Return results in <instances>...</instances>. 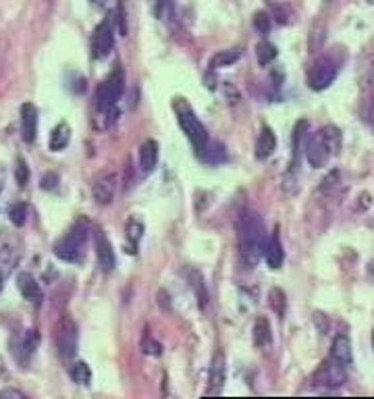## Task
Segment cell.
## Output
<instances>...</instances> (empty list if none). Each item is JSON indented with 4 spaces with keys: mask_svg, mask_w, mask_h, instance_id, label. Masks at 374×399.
<instances>
[{
    "mask_svg": "<svg viewBox=\"0 0 374 399\" xmlns=\"http://www.w3.org/2000/svg\"><path fill=\"white\" fill-rule=\"evenodd\" d=\"M237 233H239L241 260L252 269L264 256V248L269 239L262 217L256 212H244L237 221Z\"/></svg>",
    "mask_w": 374,
    "mask_h": 399,
    "instance_id": "obj_1",
    "label": "cell"
},
{
    "mask_svg": "<svg viewBox=\"0 0 374 399\" xmlns=\"http://www.w3.org/2000/svg\"><path fill=\"white\" fill-rule=\"evenodd\" d=\"M341 150V133L335 127H323L310 137L306 135L304 154L312 169H325L331 158Z\"/></svg>",
    "mask_w": 374,
    "mask_h": 399,
    "instance_id": "obj_2",
    "label": "cell"
},
{
    "mask_svg": "<svg viewBox=\"0 0 374 399\" xmlns=\"http://www.w3.org/2000/svg\"><path fill=\"white\" fill-rule=\"evenodd\" d=\"M173 110L177 114V121L183 129V133L187 135V139L192 142L194 150L198 156H202L206 152V146L210 144L208 142V131L206 127L202 125V121L196 117L194 108L189 106V102L185 98H175L173 100Z\"/></svg>",
    "mask_w": 374,
    "mask_h": 399,
    "instance_id": "obj_3",
    "label": "cell"
},
{
    "mask_svg": "<svg viewBox=\"0 0 374 399\" xmlns=\"http://www.w3.org/2000/svg\"><path fill=\"white\" fill-rule=\"evenodd\" d=\"M85 241H87V227L75 225L67 235H62L54 244V254L65 262H81Z\"/></svg>",
    "mask_w": 374,
    "mask_h": 399,
    "instance_id": "obj_4",
    "label": "cell"
},
{
    "mask_svg": "<svg viewBox=\"0 0 374 399\" xmlns=\"http://www.w3.org/2000/svg\"><path fill=\"white\" fill-rule=\"evenodd\" d=\"M125 92V73L121 67H117L100 85H98V92H96V98H98V106L102 110H110L114 108V104L121 100Z\"/></svg>",
    "mask_w": 374,
    "mask_h": 399,
    "instance_id": "obj_5",
    "label": "cell"
},
{
    "mask_svg": "<svg viewBox=\"0 0 374 399\" xmlns=\"http://www.w3.org/2000/svg\"><path fill=\"white\" fill-rule=\"evenodd\" d=\"M337 71H339L337 62L333 58H329V56H323V58L314 60L312 67L308 69V75H306L308 77V85L314 92H321V90L329 87L335 81Z\"/></svg>",
    "mask_w": 374,
    "mask_h": 399,
    "instance_id": "obj_6",
    "label": "cell"
},
{
    "mask_svg": "<svg viewBox=\"0 0 374 399\" xmlns=\"http://www.w3.org/2000/svg\"><path fill=\"white\" fill-rule=\"evenodd\" d=\"M346 381H348L346 364H341L333 358L325 360L312 375L314 387H341V385H346Z\"/></svg>",
    "mask_w": 374,
    "mask_h": 399,
    "instance_id": "obj_7",
    "label": "cell"
},
{
    "mask_svg": "<svg viewBox=\"0 0 374 399\" xmlns=\"http://www.w3.org/2000/svg\"><path fill=\"white\" fill-rule=\"evenodd\" d=\"M114 46V31H112V23L108 19L100 21L92 33V56L94 58H104L108 56V52Z\"/></svg>",
    "mask_w": 374,
    "mask_h": 399,
    "instance_id": "obj_8",
    "label": "cell"
},
{
    "mask_svg": "<svg viewBox=\"0 0 374 399\" xmlns=\"http://www.w3.org/2000/svg\"><path fill=\"white\" fill-rule=\"evenodd\" d=\"M117 185H119V179H117V175L112 171L100 173L92 183V196H94L96 204L98 206H108L114 200Z\"/></svg>",
    "mask_w": 374,
    "mask_h": 399,
    "instance_id": "obj_9",
    "label": "cell"
},
{
    "mask_svg": "<svg viewBox=\"0 0 374 399\" xmlns=\"http://www.w3.org/2000/svg\"><path fill=\"white\" fill-rule=\"evenodd\" d=\"M56 350L62 358H73L77 352V325L71 319H62L56 327Z\"/></svg>",
    "mask_w": 374,
    "mask_h": 399,
    "instance_id": "obj_10",
    "label": "cell"
},
{
    "mask_svg": "<svg viewBox=\"0 0 374 399\" xmlns=\"http://www.w3.org/2000/svg\"><path fill=\"white\" fill-rule=\"evenodd\" d=\"M94 244H96V254H98V264L104 273H110L114 269V252H112V246L108 241V237L102 233V231H96V237H94Z\"/></svg>",
    "mask_w": 374,
    "mask_h": 399,
    "instance_id": "obj_11",
    "label": "cell"
},
{
    "mask_svg": "<svg viewBox=\"0 0 374 399\" xmlns=\"http://www.w3.org/2000/svg\"><path fill=\"white\" fill-rule=\"evenodd\" d=\"M21 133L27 144L35 139L37 133V108L31 102H25L21 106Z\"/></svg>",
    "mask_w": 374,
    "mask_h": 399,
    "instance_id": "obj_12",
    "label": "cell"
},
{
    "mask_svg": "<svg viewBox=\"0 0 374 399\" xmlns=\"http://www.w3.org/2000/svg\"><path fill=\"white\" fill-rule=\"evenodd\" d=\"M17 287H19V291H21V296L27 300V302H31V304H40L42 302V289H40V285H37V281L33 279V275L31 273H19V277H17Z\"/></svg>",
    "mask_w": 374,
    "mask_h": 399,
    "instance_id": "obj_13",
    "label": "cell"
},
{
    "mask_svg": "<svg viewBox=\"0 0 374 399\" xmlns=\"http://www.w3.org/2000/svg\"><path fill=\"white\" fill-rule=\"evenodd\" d=\"M15 264H17V246L6 233H0V273L8 275Z\"/></svg>",
    "mask_w": 374,
    "mask_h": 399,
    "instance_id": "obj_14",
    "label": "cell"
},
{
    "mask_svg": "<svg viewBox=\"0 0 374 399\" xmlns=\"http://www.w3.org/2000/svg\"><path fill=\"white\" fill-rule=\"evenodd\" d=\"M264 258H266V262H269V266H271V269H281V266H283L285 252H283V246H281V237H279V233H273V235L266 239Z\"/></svg>",
    "mask_w": 374,
    "mask_h": 399,
    "instance_id": "obj_15",
    "label": "cell"
},
{
    "mask_svg": "<svg viewBox=\"0 0 374 399\" xmlns=\"http://www.w3.org/2000/svg\"><path fill=\"white\" fill-rule=\"evenodd\" d=\"M331 358L350 366L354 362V352H352V341L348 335H337L331 346Z\"/></svg>",
    "mask_w": 374,
    "mask_h": 399,
    "instance_id": "obj_16",
    "label": "cell"
},
{
    "mask_svg": "<svg viewBox=\"0 0 374 399\" xmlns=\"http://www.w3.org/2000/svg\"><path fill=\"white\" fill-rule=\"evenodd\" d=\"M277 150V135L271 127H262L258 142H256V158L266 160L273 152Z\"/></svg>",
    "mask_w": 374,
    "mask_h": 399,
    "instance_id": "obj_17",
    "label": "cell"
},
{
    "mask_svg": "<svg viewBox=\"0 0 374 399\" xmlns=\"http://www.w3.org/2000/svg\"><path fill=\"white\" fill-rule=\"evenodd\" d=\"M158 162V144L154 139H148L139 146V169L144 173H150L154 171Z\"/></svg>",
    "mask_w": 374,
    "mask_h": 399,
    "instance_id": "obj_18",
    "label": "cell"
},
{
    "mask_svg": "<svg viewBox=\"0 0 374 399\" xmlns=\"http://www.w3.org/2000/svg\"><path fill=\"white\" fill-rule=\"evenodd\" d=\"M225 377H227V368H225V356L219 352L212 360V368H210V383L212 389L208 391L210 396H216L221 391V387L225 385Z\"/></svg>",
    "mask_w": 374,
    "mask_h": 399,
    "instance_id": "obj_19",
    "label": "cell"
},
{
    "mask_svg": "<svg viewBox=\"0 0 374 399\" xmlns=\"http://www.w3.org/2000/svg\"><path fill=\"white\" fill-rule=\"evenodd\" d=\"M254 343L258 348H269L273 343V331L266 316H258L254 323Z\"/></svg>",
    "mask_w": 374,
    "mask_h": 399,
    "instance_id": "obj_20",
    "label": "cell"
},
{
    "mask_svg": "<svg viewBox=\"0 0 374 399\" xmlns=\"http://www.w3.org/2000/svg\"><path fill=\"white\" fill-rule=\"evenodd\" d=\"M142 235H144V223H142L139 219L131 217V219L127 221V229H125V237H127V241H129V254H135Z\"/></svg>",
    "mask_w": 374,
    "mask_h": 399,
    "instance_id": "obj_21",
    "label": "cell"
},
{
    "mask_svg": "<svg viewBox=\"0 0 374 399\" xmlns=\"http://www.w3.org/2000/svg\"><path fill=\"white\" fill-rule=\"evenodd\" d=\"M69 139H71V129H69V125H67V123H58V125L52 129V133H50V150L58 152V150L67 148Z\"/></svg>",
    "mask_w": 374,
    "mask_h": 399,
    "instance_id": "obj_22",
    "label": "cell"
},
{
    "mask_svg": "<svg viewBox=\"0 0 374 399\" xmlns=\"http://www.w3.org/2000/svg\"><path fill=\"white\" fill-rule=\"evenodd\" d=\"M187 277H189V287L196 289V296H198V302H200V308L204 310L206 308V302H208V294H206V285H204V279L198 271H187Z\"/></svg>",
    "mask_w": 374,
    "mask_h": 399,
    "instance_id": "obj_23",
    "label": "cell"
},
{
    "mask_svg": "<svg viewBox=\"0 0 374 399\" xmlns=\"http://www.w3.org/2000/svg\"><path fill=\"white\" fill-rule=\"evenodd\" d=\"M360 85H362L364 96L374 94V56L366 58V62L360 71Z\"/></svg>",
    "mask_w": 374,
    "mask_h": 399,
    "instance_id": "obj_24",
    "label": "cell"
},
{
    "mask_svg": "<svg viewBox=\"0 0 374 399\" xmlns=\"http://www.w3.org/2000/svg\"><path fill=\"white\" fill-rule=\"evenodd\" d=\"M239 56H241V50H223V52H219V54L212 56L210 69L216 71V69H221V67H229V65L237 62Z\"/></svg>",
    "mask_w": 374,
    "mask_h": 399,
    "instance_id": "obj_25",
    "label": "cell"
},
{
    "mask_svg": "<svg viewBox=\"0 0 374 399\" xmlns=\"http://www.w3.org/2000/svg\"><path fill=\"white\" fill-rule=\"evenodd\" d=\"M69 377H71L73 383H77V385H87V383L92 381V371H90V366H87L85 362H75V364H71V368H69Z\"/></svg>",
    "mask_w": 374,
    "mask_h": 399,
    "instance_id": "obj_26",
    "label": "cell"
},
{
    "mask_svg": "<svg viewBox=\"0 0 374 399\" xmlns=\"http://www.w3.org/2000/svg\"><path fill=\"white\" fill-rule=\"evenodd\" d=\"M35 346H37V333L35 331H25L21 335V343H19V350H15V354L21 352V356L27 360L35 352Z\"/></svg>",
    "mask_w": 374,
    "mask_h": 399,
    "instance_id": "obj_27",
    "label": "cell"
},
{
    "mask_svg": "<svg viewBox=\"0 0 374 399\" xmlns=\"http://www.w3.org/2000/svg\"><path fill=\"white\" fill-rule=\"evenodd\" d=\"M269 304H271V308L275 310V314H277V316H283V314H285L287 300H285V294H283L279 287L271 289V294H269Z\"/></svg>",
    "mask_w": 374,
    "mask_h": 399,
    "instance_id": "obj_28",
    "label": "cell"
},
{
    "mask_svg": "<svg viewBox=\"0 0 374 399\" xmlns=\"http://www.w3.org/2000/svg\"><path fill=\"white\" fill-rule=\"evenodd\" d=\"M256 56H258V62H260V65H269V62L275 60V56H277L275 44H271V42H260V44L256 46Z\"/></svg>",
    "mask_w": 374,
    "mask_h": 399,
    "instance_id": "obj_29",
    "label": "cell"
},
{
    "mask_svg": "<svg viewBox=\"0 0 374 399\" xmlns=\"http://www.w3.org/2000/svg\"><path fill=\"white\" fill-rule=\"evenodd\" d=\"M8 217H10V223L15 227H23L27 221V206L25 204H12L8 210Z\"/></svg>",
    "mask_w": 374,
    "mask_h": 399,
    "instance_id": "obj_30",
    "label": "cell"
},
{
    "mask_svg": "<svg viewBox=\"0 0 374 399\" xmlns=\"http://www.w3.org/2000/svg\"><path fill=\"white\" fill-rule=\"evenodd\" d=\"M362 117H364V121L371 125V129L374 131V94L364 96V104H362Z\"/></svg>",
    "mask_w": 374,
    "mask_h": 399,
    "instance_id": "obj_31",
    "label": "cell"
},
{
    "mask_svg": "<svg viewBox=\"0 0 374 399\" xmlns=\"http://www.w3.org/2000/svg\"><path fill=\"white\" fill-rule=\"evenodd\" d=\"M142 352H144V354H150V356H160V354H162V346H160L158 341H154L150 335H146V337L142 339Z\"/></svg>",
    "mask_w": 374,
    "mask_h": 399,
    "instance_id": "obj_32",
    "label": "cell"
},
{
    "mask_svg": "<svg viewBox=\"0 0 374 399\" xmlns=\"http://www.w3.org/2000/svg\"><path fill=\"white\" fill-rule=\"evenodd\" d=\"M254 25H256V29H258L262 35H266V33L271 31V17H269V12H264V10L256 12V17H254Z\"/></svg>",
    "mask_w": 374,
    "mask_h": 399,
    "instance_id": "obj_33",
    "label": "cell"
},
{
    "mask_svg": "<svg viewBox=\"0 0 374 399\" xmlns=\"http://www.w3.org/2000/svg\"><path fill=\"white\" fill-rule=\"evenodd\" d=\"M27 177H29V171H27V164L23 160L17 162V183L23 187L27 183Z\"/></svg>",
    "mask_w": 374,
    "mask_h": 399,
    "instance_id": "obj_34",
    "label": "cell"
},
{
    "mask_svg": "<svg viewBox=\"0 0 374 399\" xmlns=\"http://www.w3.org/2000/svg\"><path fill=\"white\" fill-rule=\"evenodd\" d=\"M0 399H25V396L21 391H17V389H2Z\"/></svg>",
    "mask_w": 374,
    "mask_h": 399,
    "instance_id": "obj_35",
    "label": "cell"
},
{
    "mask_svg": "<svg viewBox=\"0 0 374 399\" xmlns=\"http://www.w3.org/2000/svg\"><path fill=\"white\" fill-rule=\"evenodd\" d=\"M52 181H58V179H56L54 175H46V177H44V181H42V187L52 189V187H54V183H52Z\"/></svg>",
    "mask_w": 374,
    "mask_h": 399,
    "instance_id": "obj_36",
    "label": "cell"
},
{
    "mask_svg": "<svg viewBox=\"0 0 374 399\" xmlns=\"http://www.w3.org/2000/svg\"><path fill=\"white\" fill-rule=\"evenodd\" d=\"M2 281H4V275L0 273V291H2Z\"/></svg>",
    "mask_w": 374,
    "mask_h": 399,
    "instance_id": "obj_37",
    "label": "cell"
},
{
    "mask_svg": "<svg viewBox=\"0 0 374 399\" xmlns=\"http://www.w3.org/2000/svg\"><path fill=\"white\" fill-rule=\"evenodd\" d=\"M0 198H2V179H0ZM0 204H2V200H0Z\"/></svg>",
    "mask_w": 374,
    "mask_h": 399,
    "instance_id": "obj_38",
    "label": "cell"
},
{
    "mask_svg": "<svg viewBox=\"0 0 374 399\" xmlns=\"http://www.w3.org/2000/svg\"><path fill=\"white\" fill-rule=\"evenodd\" d=\"M368 2H371V4H374V0H368Z\"/></svg>",
    "mask_w": 374,
    "mask_h": 399,
    "instance_id": "obj_39",
    "label": "cell"
},
{
    "mask_svg": "<svg viewBox=\"0 0 374 399\" xmlns=\"http://www.w3.org/2000/svg\"><path fill=\"white\" fill-rule=\"evenodd\" d=\"M373 343H374V333H373Z\"/></svg>",
    "mask_w": 374,
    "mask_h": 399,
    "instance_id": "obj_40",
    "label": "cell"
},
{
    "mask_svg": "<svg viewBox=\"0 0 374 399\" xmlns=\"http://www.w3.org/2000/svg\"><path fill=\"white\" fill-rule=\"evenodd\" d=\"M96 2H98V0H96Z\"/></svg>",
    "mask_w": 374,
    "mask_h": 399,
    "instance_id": "obj_41",
    "label": "cell"
}]
</instances>
